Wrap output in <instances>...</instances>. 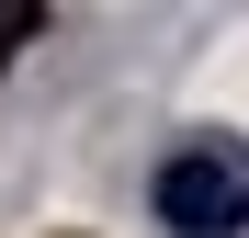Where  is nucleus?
<instances>
[{"label":"nucleus","mask_w":249,"mask_h":238,"mask_svg":"<svg viewBox=\"0 0 249 238\" xmlns=\"http://www.w3.org/2000/svg\"><path fill=\"white\" fill-rule=\"evenodd\" d=\"M34 34H46V0H0V68H12Z\"/></svg>","instance_id":"obj_2"},{"label":"nucleus","mask_w":249,"mask_h":238,"mask_svg":"<svg viewBox=\"0 0 249 238\" xmlns=\"http://www.w3.org/2000/svg\"><path fill=\"white\" fill-rule=\"evenodd\" d=\"M159 227L181 238H238L249 227V147L238 136H193L159 159Z\"/></svg>","instance_id":"obj_1"}]
</instances>
